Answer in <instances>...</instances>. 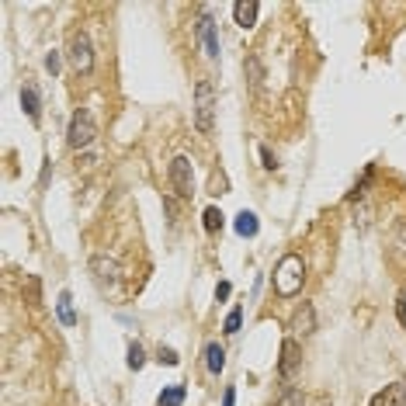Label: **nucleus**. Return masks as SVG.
<instances>
[{"instance_id":"obj_1","label":"nucleus","mask_w":406,"mask_h":406,"mask_svg":"<svg viewBox=\"0 0 406 406\" xmlns=\"http://www.w3.org/2000/svg\"><path fill=\"white\" fill-rule=\"evenodd\" d=\"M194 129L201 136H209L216 129V87L209 77H201L194 84Z\"/></svg>"},{"instance_id":"obj_2","label":"nucleus","mask_w":406,"mask_h":406,"mask_svg":"<svg viewBox=\"0 0 406 406\" xmlns=\"http://www.w3.org/2000/svg\"><path fill=\"white\" fill-rule=\"evenodd\" d=\"M302 282H306V264H302V257L299 254H285L282 261H278V268H275V292L278 295H295L299 288H302Z\"/></svg>"},{"instance_id":"obj_3","label":"nucleus","mask_w":406,"mask_h":406,"mask_svg":"<svg viewBox=\"0 0 406 406\" xmlns=\"http://www.w3.org/2000/svg\"><path fill=\"white\" fill-rule=\"evenodd\" d=\"M98 136V125H94V115L91 108H77L73 118H70V129H66V142L70 149H87Z\"/></svg>"},{"instance_id":"obj_4","label":"nucleus","mask_w":406,"mask_h":406,"mask_svg":"<svg viewBox=\"0 0 406 406\" xmlns=\"http://www.w3.org/2000/svg\"><path fill=\"white\" fill-rule=\"evenodd\" d=\"M66 56H70V66H73L77 73L87 77V73L94 70V46H91V35H87L84 28L70 35V53H66Z\"/></svg>"},{"instance_id":"obj_5","label":"nucleus","mask_w":406,"mask_h":406,"mask_svg":"<svg viewBox=\"0 0 406 406\" xmlns=\"http://www.w3.org/2000/svg\"><path fill=\"white\" fill-rule=\"evenodd\" d=\"M194 35H198V42H201V46H205V56H209V59H219V32H216V18H212V11H209V8H201V11H198Z\"/></svg>"},{"instance_id":"obj_6","label":"nucleus","mask_w":406,"mask_h":406,"mask_svg":"<svg viewBox=\"0 0 406 406\" xmlns=\"http://www.w3.org/2000/svg\"><path fill=\"white\" fill-rule=\"evenodd\" d=\"M170 184L181 198H191L194 194V174H191V160L187 156H174L170 160Z\"/></svg>"},{"instance_id":"obj_7","label":"nucleus","mask_w":406,"mask_h":406,"mask_svg":"<svg viewBox=\"0 0 406 406\" xmlns=\"http://www.w3.org/2000/svg\"><path fill=\"white\" fill-rule=\"evenodd\" d=\"M299 365H302V347H299L295 337H285L282 340V358H278V375L282 378H292L299 371Z\"/></svg>"},{"instance_id":"obj_8","label":"nucleus","mask_w":406,"mask_h":406,"mask_svg":"<svg viewBox=\"0 0 406 406\" xmlns=\"http://www.w3.org/2000/svg\"><path fill=\"white\" fill-rule=\"evenodd\" d=\"M91 271H94L98 285H115L118 282V261L108 257V254H94L91 257Z\"/></svg>"},{"instance_id":"obj_9","label":"nucleus","mask_w":406,"mask_h":406,"mask_svg":"<svg viewBox=\"0 0 406 406\" xmlns=\"http://www.w3.org/2000/svg\"><path fill=\"white\" fill-rule=\"evenodd\" d=\"M21 108H25V115L39 125L42 122V94H39V87L32 84V80H25V87H21Z\"/></svg>"},{"instance_id":"obj_10","label":"nucleus","mask_w":406,"mask_h":406,"mask_svg":"<svg viewBox=\"0 0 406 406\" xmlns=\"http://www.w3.org/2000/svg\"><path fill=\"white\" fill-rule=\"evenodd\" d=\"M288 330H292V333H299V337H309V333L316 330V309H313L309 302H302V306L295 309V316H292Z\"/></svg>"},{"instance_id":"obj_11","label":"nucleus","mask_w":406,"mask_h":406,"mask_svg":"<svg viewBox=\"0 0 406 406\" xmlns=\"http://www.w3.org/2000/svg\"><path fill=\"white\" fill-rule=\"evenodd\" d=\"M403 403H406V382H392V385L378 389L368 406H403Z\"/></svg>"},{"instance_id":"obj_12","label":"nucleus","mask_w":406,"mask_h":406,"mask_svg":"<svg viewBox=\"0 0 406 406\" xmlns=\"http://www.w3.org/2000/svg\"><path fill=\"white\" fill-rule=\"evenodd\" d=\"M257 11H261L257 0H237L233 4V18H237L240 28H254L257 25Z\"/></svg>"},{"instance_id":"obj_13","label":"nucleus","mask_w":406,"mask_h":406,"mask_svg":"<svg viewBox=\"0 0 406 406\" xmlns=\"http://www.w3.org/2000/svg\"><path fill=\"white\" fill-rule=\"evenodd\" d=\"M205 368L212 375H223V368H226V347L219 340H209L205 344Z\"/></svg>"},{"instance_id":"obj_14","label":"nucleus","mask_w":406,"mask_h":406,"mask_svg":"<svg viewBox=\"0 0 406 406\" xmlns=\"http://www.w3.org/2000/svg\"><path fill=\"white\" fill-rule=\"evenodd\" d=\"M243 70H247V80H250V87H254V94H261V87H264V63H261V56H247L243 59Z\"/></svg>"},{"instance_id":"obj_15","label":"nucleus","mask_w":406,"mask_h":406,"mask_svg":"<svg viewBox=\"0 0 406 406\" xmlns=\"http://www.w3.org/2000/svg\"><path fill=\"white\" fill-rule=\"evenodd\" d=\"M233 226H237V233H240L243 240H250V237H257V230H261V223H257V216H254V212H247V209H243V212L237 216V223H233Z\"/></svg>"},{"instance_id":"obj_16","label":"nucleus","mask_w":406,"mask_h":406,"mask_svg":"<svg viewBox=\"0 0 406 406\" xmlns=\"http://www.w3.org/2000/svg\"><path fill=\"white\" fill-rule=\"evenodd\" d=\"M56 313H59V323H63V326H77V313H73V299H70V292H59V299H56Z\"/></svg>"},{"instance_id":"obj_17","label":"nucleus","mask_w":406,"mask_h":406,"mask_svg":"<svg viewBox=\"0 0 406 406\" xmlns=\"http://www.w3.org/2000/svg\"><path fill=\"white\" fill-rule=\"evenodd\" d=\"M184 396H187V389H184V385H167V389L160 392V406H181V403H184Z\"/></svg>"},{"instance_id":"obj_18","label":"nucleus","mask_w":406,"mask_h":406,"mask_svg":"<svg viewBox=\"0 0 406 406\" xmlns=\"http://www.w3.org/2000/svg\"><path fill=\"white\" fill-rule=\"evenodd\" d=\"M201 219H205V233H219L223 230V212L216 205H209L205 212H201Z\"/></svg>"},{"instance_id":"obj_19","label":"nucleus","mask_w":406,"mask_h":406,"mask_svg":"<svg viewBox=\"0 0 406 406\" xmlns=\"http://www.w3.org/2000/svg\"><path fill=\"white\" fill-rule=\"evenodd\" d=\"M146 365V351H142V344L139 340H129V368L132 371H139Z\"/></svg>"},{"instance_id":"obj_20","label":"nucleus","mask_w":406,"mask_h":406,"mask_svg":"<svg viewBox=\"0 0 406 406\" xmlns=\"http://www.w3.org/2000/svg\"><path fill=\"white\" fill-rule=\"evenodd\" d=\"M275 406H306V396H302L299 389H292V385H288V389L275 399Z\"/></svg>"},{"instance_id":"obj_21","label":"nucleus","mask_w":406,"mask_h":406,"mask_svg":"<svg viewBox=\"0 0 406 406\" xmlns=\"http://www.w3.org/2000/svg\"><path fill=\"white\" fill-rule=\"evenodd\" d=\"M240 323H243V309L237 306V309H230V313H226V323H223V330H226V333H240Z\"/></svg>"},{"instance_id":"obj_22","label":"nucleus","mask_w":406,"mask_h":406,"mask_svg":"<svg viewBox=\"0 0 406 406\" xmlns=\"http://www.w3.org/2000/svg\"><path fill=\"white\" fill-rule=\"evenodd\" d=\"M396 257L406 264V223H399V230H396Z\"/></svg>"},{"instance_id":"obj_23","label":"nucleus","mask_w":406,"mask_h":406,"mask_svg":"<svg viewBox=\"0 0 406 406\" xmlns=\"http://www.w3.org/2000/svg\"><path fill=\"white\" fill-rule=\"evenodd\" d=\"M156 361H160V365H170V368H174V365H181V358H177V351H174V347H160V351H156Z\"/></svg>"},{"instance_id":"obj_24","label":"nucleus","mask_w":406,"mask_h":406,"mask_svg":"<svg viewBox=\"0 0 406 406\" xmlns=\"http://www.w3.org/2000/svg\"><path fill=\"white\" fill-rule=\"evenodd\" d=\"M25 288H28V302L32 306H39L42 302V295H39V278L32 275V278H25Z\"/></svg>"},{"instance_id":"obj_25","label":"nucleus","mask_w":406,"mask_h":406,"mask_svg":"<svg viewBox=\"0 0 406 406\" xmlns=\"http://www.w3.org/2000/svg\"><path fill=\"white\" fill-rule=\"evenodd\" d=\"M46 70H49L53 77L59 73V53H49V56H46Z\"/></svg>"},{"instance_id":"obj_26","label":"nucleus","mask_w":406,"mask_h":406,"mask_svg":"<svg viewBox=\"0 0 406 406\" xmlns=\"http://www.w3.org/2000/svg\"><path fill=\"white\" fill-rule=\"evenodd\" d=\"M261 160H264V167H268V170H275V167H278V160H275V153H271L268 146H261Z\"/></svg>"},{"instance_id":"obj_27","label":"nucleus","mask_w":406,"mask_h":406,"mask_svg":"<svg viewBox=\"0 0 406 406\" xmlns=\"http://www.w3.org/2000/svg\"><path fill=\"white\" fill-rule=\"evenodd\" d=\"M230 292H233V285H230V282H219V285H216V299H219V302H226V299H230Z\"/></svg>"},{"instance_id":"obj_28","label":"nucleus","mask_w":406,"mask_h":406,"mask_svg":"<svg viewBox=\"0 0 406 406\" xmlns=\"http://www.w3.org/2000/svg\"><path fill=\"white\" fill-rule=\"evenodd\" d=\"M223 406H237V389H233V385L223 392Z\"/></svg>"},{"instance_id":"obj_29","label":"nucleus","mask_w":406,"mask_h":406,"mask_svg":"<svg viewBox=\"0 0 406 406\" xmlns=\"http://www.w3.org/2000/svg\"><path fill=\"white\" fill-rule=\"evenodd\" d=\"M396 316H399V323L406 326V299H396Z\"/></svg>"}]
</instances>
